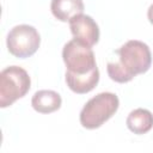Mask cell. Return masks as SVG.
I'll return each mask as SVG.
<instances>
[{"label": "cell", "mask_w": 153, "mask_h": 153, "mask_svg": "<svg viewBox=\"0 0 153 153\" xmlns=\"http://www.w3.org/2000/svg\"><path fill=\"white\" fill-rule=\"evenodd\" d=\"M31 86L27 72L18 66H10L0 73V106L7 108L24 97Z\"/></svg>", "instance_id": "3"}, {"label": "cell", "mask_w": 153, "mask_h": 153, "mask_svg": "<svg viewBox=\"0 0 153 153\" xmlns=\"http://www.w3.org/2000/svg\"><path fill=\"white\" fill-rule=\"evenodd\" d=\"M41 37L38 31L27 24H20L13 26L6 38L8 51L19 59L30 57L39 48Z\"/></svg>", "instance_id": "4"}, {"label": "cell", "mask_w": 153, "mask_h": 153, "mask_svg": "<svg viewBox=\"0 0 153 153\" xmlns=\"http://www.w3.org/2000/svg\"><path fill=\"white\" fill-rule=\"evenodd\" d=\"M50 10L53 16L61 22H69L72 18L82 14V0H51Z\"/></svg>", "instance_id": "9"}, {"label": "cell", "mask_w": 153, "mask_h": 153, "mask_svg": "<svg viewBox=\"0 0 153 153\" xmlns=\"http://www.w3.org/2000/svg\"><path fill=\"white\" fill-rule=\"evenodd\" d=\"M66 84L67 86L78 94H84L92 91L99 81V69L93 68L91 72L85 74H74L66 71Z\"/></svg>", "instance_id": "7"}, {"label": "cell", "mask_w": 153, "mask_h": 153, "mask_svg": "<svg viewBox=\"0 0 153 153\" xmlns=\"http://www.w3.org/2000/svg\"><path fill=\"white\" fill-rule=\"evenodd\" d=\"M126 123L128 129L134 134H146L153 128V114L147 109L137 108L130 111Z\"/></svg>", "instance_id": "10"}, {"label": "cell", "mask_w": 153, "mask_h": 153, "mask_svg": "<svg viewBox=\"0 0 153 153\" xmlns=\"http://www.w3.org/2000/svg\"><path fill=\"white\" fill-rule=\"evenodd\" d=\"M69 29L73 37L85 45L93 47L99 41V27L92 17L79 14L69 20Z\"/></svg>", "instance_id": "6"}, {"label": "cell", "mask_w": 153, "mask_h": 153, "mask_svg": "<svg viewBox=\"0 0 153 153\" xmlns=\"http://www.w3.org/2000/svg\"><path fill=\"white\" fill-rule=\"evenodd\" d=\"M62 59L67 71L74 74H85L97 67L94 53L91 47L75 38L67 42L62 49Z\"/></svg>", "instance_id": "5"}, {"label": "cell", "mask_w": 153, "mask_h": 153, "mask_svg": "<svg viewBox=\"0 0 153 153\" xmlns=\"http://www.w3.org/2000/svg\"><path fill=\"white\" fill-rule=\"evenodd\" d=\"M115 54L116 59L108 62L106 71L110 79L120 84L130 81L137 74L146 73L152 63L148 45L137 39L126 42Z\"/></svg>", "instance_id": "1"}, {"label": "cell", "mask_w": 153, "mask_h": 153, "mask_svg": "<svg viewBox=\"0 0 153 153\" xmlns=\"http://www.w3.org/2000/svg\"><path fill=\"white\" fill-rule=\"evenodd\" d=\"M147 17H148V20L151 24H153V4L148 7V11H147Z\"/></svg>", "instance_id": "11"}, {"label": "cell", "mask_w": 153, "mask_h": 153, "mask_svg": "<svg viewBox=\"0 0 153 153\" xmlns=\"http://www.w3.org/2000/svg\"><path fill=\"white\" fill-rule=\"evenodd\" d=\"M62 103L61 96L53 90H39L31 99L32 108L39 114H50L60 109Z\"/></svg>", "instance_id": "8"}, {"label": "cell", "mask_w": 153, "mask_h": 153, "mask_svg": "<svg viewBox=\"0 0 153 153\" xmlns=\"http://www.w3.org/2000/svg\"><path fill=\"white\" fill-rule=\"evenodd\" d=\"M120 106L118 97L111 92H102L92 97L80 111V123L86 129H97L111 118Z\"/></svg>", "instance_id": "2"}]
</instances>
